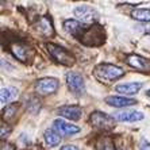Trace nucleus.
<instances>
[{
	"label": "nucleus",
	"instance_id": "obj_15",
	"mask_svg": "<svg viewBox=\"0 0 150 150\" xmlns=\"http://www.w3.org/2000/svg\"><path fill=\"white\" fill-rule=\"evenodd\" d=\"M11 53L14 54V57H16L19 61L22 62H26L28 58V49L25 45H21V43H12L10 46Z\"/></svg>",
	"mask_w": 150,
	"mask_h": 150
},
{
	"label": "nucleus",
	"instance_id": "obj_5",
	"mask_svg": "<svg viewBox=\"0 0 150 150\" xmlns=\"http://www.w3.org/2000/svg\"><path fill=\"white\" fill-rule=\"evenodd\" d=\"M59 83L54 77H45L35 83V89L39 95H52L58 89Z\"/></svg>",
	"mask_w": 150,
	"mask_h": 150
},
{
	"label": "nucleus",
	"instance_id": "obj_13",
	"mask_svg": "<svg viewBox=\"0 0 150 150\" xmlns=\"http://www.w3.org/2000/svg\"><path fill=\"white\" fill-rule=\"evenodd\" d=\"M142 88V83H126L116 85V92H120L122 95H135Z\"/></svg>",
	"mask_w": 150,
	"mask_h": 150
},
{
	"label": "nucleus",
	"instance_id": "obj_24",
	"mask_svg": "<svg viewBox=\"0 0 150 150\" xmlns=\"http://www.w3.org/2000/svg\"><path fill=\"white\" fill-rule=\"evenodd\" d=\"M139 147L141 150H150V142H142Z\"/></svg>",
	"mask_w": 150,
	"mask_h": 150
},
{
	"label": "nucleus",
	"instance_id": "obj_7",
	"mask_svg": "<svg viewBox=\"0 0 150 150\" xmlns=\"http://www.w3.org/2000/svg\"><path fill=\"white\" fill-rule=\"evenodd\" d=\"M74 16L81 19L83 23H92V22L98 21L99 14L96 12V10H93L89 6H79L74 8Z\"/></svg>",
	"mask_w": 150,
	"mask_h": 150
},
{
	"label": "nucleus",
	"instance_id": "obj_2",
	"mask_svg": "<svg viewBox=\"0 0 150 150\" xmlns=\"http://www.w3.org/2000/svg\"><path fill=\"white\" fill-rule=\"evenodd\" d=\"M123 74H125V70L114 64H99L95 67L93 70L95 79L101 83H111L114 80L120 79Z\"/></svg>",
	"mask_w": 150,
	"mask_h": 150
},
{
	"label": "nucleus",
	"instance_id": "obj_18",
	"mask_svg": "<svg viewBox=\"0 0 150 150\" xmlns=\"http://www.w3.org/2000/svg\"><path fill=\"white\" fill-rule=\"evenodd\" d=\"M131 16L139 22H150V10L145 8H138L131 12Z\"/></svg>",
	"mask_w": 150,
	"mask_h": 150
},
{
	"label": "nucleus",
	"instance_id": "obj_12",
	"mask_svg": "<svg viewBox=\"0 0 150 150\" xmlns=\"http://www.w3.org/2000/svg\"><path fill=\"white\" fill-rule=\"evenodd\" d=\"M115 118L120 122H137V120H142L143 114L139 111H131V110H125L120 111L115 115Z\"/></svg>",
	"mask_w": 150,
	"mask_h": 150
},
{
	"label": "nucleus",
	"instance_id": "obj_4",
	"mask_svg": "<svg viewBox=\"0 0 150 150\" xmlns=\"http://www.w3.org/2000/svg\"><path fill=\"white\" fill-rule=\"evenodd\" d=\"M89 122L93 127L100 130H111L115 127V119L114 116H110L108 114L100 111H95L89 116Z\"/></svg>",
	"mask_w": 150,
	"mask_h": 150
},
{
	"label": "nucleus",
	"instance_id": "obj_11",
	"mask_svg": "<svg viewBox=\"0 0 150 150\" xmlns=\"http://www.w3.org/2000/svg\"><path fill=\"white\" fill-rule=\"evenodd\" d=\"M105 103L111 107H116V108H123V107H129V105H134L137 103L134 99L123 98V96H108L105 98Z\"/></svg>",
	"mask_w": 150,
	"mask_h": 150
},
{
	"label": "nucleus",
	"instance_id": "obj_9",
	"mask_svg": "<svg viewBox=\"0 0 150 150\" xmlns=\"http://www.w3.org/2000/svg\"><path fill=\"white\" fill-rule=\"evenodd\" d=\"M53 126H54V129H56L59 134H62V135H73V134L80 133V127H77V126H74V125H70V123L65 122L62 119H56V120L53 122Z\"/></svg>",
	"mask_w": 150,
	"mask_h": 150
},
{
	"label": "nucleus",
	"instance_id": "obj_25",
	"mask_svg": "<svg viewBox=\"0 0 150 150\" xmlns=\"http://www.w3.org/2000/svg\"><path fill=\"white\" fill-rule=\"evenodd\" d=\"M146 95H147V96H149V98H150V89H149V91L146 92Z\"/></svg>",
	"mask_w": 150,
	"mask_h": 150
},
{
	"label": "nucleus",
	"instance_id": "obj_8",
	"mask_svg": "<svg viewBox=\"0 0 150 150\" xmlns=\"http://www.w3.org/2000/svg\"><path fill=\"white\" fill-rule=\"evenodd\" d=\"M126 61H127L130 67L135 68L141 72H150V61L138 56V54H130V56H127Z\"/></svg>",
	"mask_w": 150,
	"mask_h": 150
},
{
	"label": "nucleus",
	"instance_id": "obj_1",
	"mask_svg": "<svg viewBox=\"0 0 150 150\" xmlns=\"http://www.w3.org/2000/svg\"><path fill=\"white\" fill-rule=\"evenodd\" d=\"M64 28L85 46H100L105 41L104 28L98 23L87 26L74 19H68L64 22Z\"/></svg>",
	"mask_w": 150,
	"mask_h": 150
},
{
	"label": "nucleus",
	"instance_id": "obj_6",
	"mask_svg": "<svg viewBox=\"0 0 150 150\" xmlns=\"http://www.w3.org/2000/svg\"><path fill=\"white\" fill-rule=\"evenodd\" d=\"M67 83L69 89L76 95H83L85 92V84H84V79L80 73L77 72H69L67 73Z\"/></svg>",
	"mask_w": 150,
	"mask_h": 150
},
{
	"label": "nucleus",
	"instance_id": "obj_22",
	"mask_svg": "<svg viewBox=\"0 0 150 150\" xmlns=\"http://www.w3.org/2000/svg\"><path fill=\"white\" fill-rule=\"evenodd\" d=\"M1 150H16V147L14 146V145H12V143H3V145H1Z\"/></svg>",
	"mask_w": 150,
	"mask_h": 150
},
{
	"label": "nucleus",
	"instance_id": "obj_3",
	"mask_svg": "<svg viewBox=\"0 0 150 150\" xmlns=\"http://www.w3.org/2000/svg\"><path fill=\"white\" fill-rule=\"evenodd\" d=\"M46 47H47L49 54L53 57V59H56L57 62H59L61 65H65V67H73L74 65V62H76L74 57L67 49H64L62 46L54 45V43H47Z\"/></svg>",
	"mask_w": 150,
	"mask_h": 150
},
{
	"label": "nucleus",
	"instance_id": "obj_21",
	"mask_svg": "<svg viewBox=\"0 0 150 150\" xmlns=\"http://www.w3.org/2000/svg\"><path fill=\"white\" fill-rule=\"evenodd\" d=\"M11 133V127H8V125H6V123H3L1 125V138H6V137H8V134Z\"/></svg>",
	"mask_w": 150,
	"mask_h": 150
},
{
	"label": "nucleus",
	"instance_id": "obj_10",
	"mask_svg": "<svg viewBox=\"0 0 150 150\" xmlns=\"http://www.w3.org/2000/svg\"><path fill=\"white\" fill-rule=\"evenodd\" d=\"M58 115L69 120H79L83 115V111L79 105H62L58 108Z\"/></svg>",
	"mask_w": 150,
	"mask_h": 150
},
{
	"label": "nucleus",
	"instance_id": "obj_23",
	"mask_svg": "<svg viewBox=\"0 0 150 150\" xmlns=\"http://www.w3.org/2000/svg\"><path fill=\"white\" fill-rule=\"evenodd\" d=\"M59 150H80L77 146H74V145H67V146H62Z\"/></svg>",
	"mask_w": 150,
	"mask_h": 150
},
{
	"label": "nucleus",
	"instance_id": "obj_16",
	"mask_svg": "<svg viewBox=\"0 0 150 150\" xmlns=\"http://www.w3.org/2000/svg\"><path fill=\"white\" fill-rule=\"evenodd\" d=\"M45 141L50 147H56L61 143V137L54 130H46L45 131Z\"/></svg>",
	"mask_w": 150,
	"mask_h": 150
},
{
	"label": "nucleus",
	"instance_id": "obj_17",
	"mask_svg": "<svg viewBox=\"0 0 150 150\" xmlns=\"http://www.w3.org/2000/svg\"><path fill=\"white\" fill-rule=\"evenodd\" d=\"M96 150H115V145L108 137H100L96 142Z\"/></svg>",
	"mask_w": 150,
	"mask_h": 150
},
{
	"label": "nucleus",
	"instance_id": "obj_20",
	"mask_svg": "<svg viewBox=\"0 0 150 150\" xmlns=\"http://www.w3.org/2000/svg\"><path fill=\"white\" fill-rule=\"evenodd\" d=\"M16 110H18V105L15 104H10V105H6L3 108V118L6 120H11V119H14L15 114H16Z\"/></svg>",
	"mask_w": 150,
	"mask_h": 150
},
{
	"label": "nucleus",
	"instance_id": "obj_14",
	"mask_svg": "<svg viewBox=\"0 0 150 150\" xmlns=\"http://www.w3.org/2000/svg\"><path fill=\"white\" fill-rule=\"evenodd\" d=\"M37 30L41 33L42 35H45V37H52L54 34V28H53V25L52 22H50L49 18H41L37 23Z\"/></svg>",
	"mask_w": 150,
	"mask_h": 150
},
{
	"label": "nucleus",
	"instance_id": "obj_19",
	"mask_svg": "<svg viewBox=\"0 0 150 150\" xmlns=\"http://www.w3.org/2000/svg\"><path fill=\"white\" fill-rule=\"evenodd\" d=\"M15 95H16V89L15 88H3L1 93H0V101L1 103H8Z\"/></svg>",
	"mask_w": 150,
	"mask_h": 150
}]
</instances>
